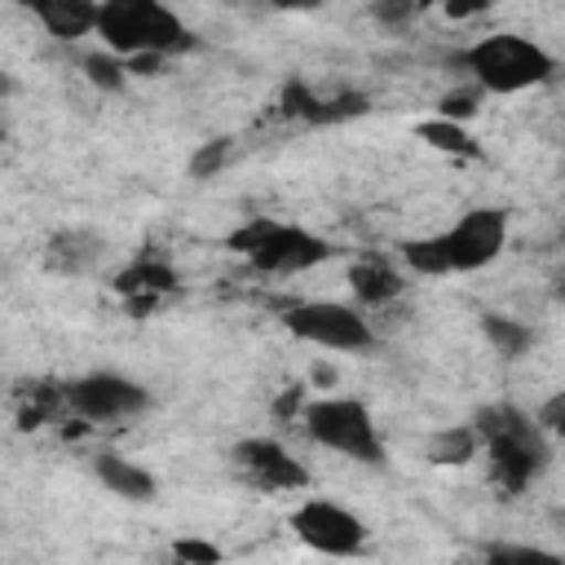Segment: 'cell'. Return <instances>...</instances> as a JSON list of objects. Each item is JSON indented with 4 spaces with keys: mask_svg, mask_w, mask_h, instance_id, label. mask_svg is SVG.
I'll list each match as a JSON object with an SVG mask.
<instances>
[{
    "mask_svg": "<svg viewBox=\"0 0 565 565\" xmlns=\"http://www.w3.org/2000/svg\"><path fill=\"white\" fill-rule=\"evenodd\" d=\"M508 243V216L499 207L463 212L446 234L402 243V260L415 274H472L490 265Z\"/></svg>",
    "mask_w": 565,
    "mask_h": 565,
    "instance_id": "6da1fadb",
    "label": "cell"
},
{
    "mask_svg": "<svg viewBox=\"0 0 565 565\" xmlns=\"http://www.w3.org/2000/svg\"><path fill=\"white\" fill-rule=\"evenodd\" d=\"M472 424H477V433H481V441L490 450V477L508 494L525 490L543 472V463H547V433L539 428V419H530L516 406L499 402V406H481L472 415Z\"/></svg>",
    "mask_w": 565,
    "mask_h": 565,
    "instance_id": "7a4b0ae2",
    "label": "cell"
},
{
    "mask_svg": "<svg viewBox=\"0 0 565 565\" xmlns=\"http://www.w3.org/2000/svg\"><path fill=\"white\" fill-rule=\"evenodd\" d=\"M97 35L110 53L137 57V53H190L199 40L194 31L163 4V0H102Z\"/></svg>",
    "mask_w": 565,
    "mask_h": 565,
    "instance_id": "3957f363",
    "label": "cell"
},
{
    "mask_svg": "<svg viewBox=\"0 0 565 565\" xmlns=\"http://www.w3.org/2000/svg\"><path fill=\"white\" fill-rule=\"evenodd\" d=\"M472 84H481L486 93L494 97H512V93H525L543 79H552L556 62L543 44H534L530 35H512V31H494V35H481L477 44H468L459 57H455Z\"/></svg>",
    "mask_w": 565,
    "mask_h": 565,
    "instance_id": "277c9868",
    "label": "cell"
},
{
    "mask_svg": "<svg viewBox=\"0 0 565 565\" xmlns=\"http://www.w3.org/2000/svg\"><path fill=\"white\" fill-rule=\"evenodd\" d=\"M230 252L247 256L252 269L260 274H305L322 260L335 256V247L318 234H309L305 225H291V221H274V216H252L247 225H238L230 234Z\"/></svg>",
    "mask_w": 565,
    "mask_h": 565,
    "instance_id": "5b68a950",
    "label": "cell"
},
{
    "mask_svg": "<svg viewBox=\"0 0 565 565\" xmlns=\"http://www.w3.org/2000/svg\"><path fill=\"white\" fill-rule=\"evenodd\" d=\"M300 424L318 446H327L335 455H349V459L371 463V468L384 463L380 428L358 397H313V402H305Z\"/></svg>",
    "mask_w": 565,
    "mask_h": 565,
    "instance_id": "8992f818",
    "label": "cell"
},
{
    "mask_svg": "<svg viewBox=\"0 0 565 565\" xmlns=\"http://www.w3.org/2000/svg\"><path fill=\"white\" fill-rule=\"evenodd\" d=\"M282 327L296 340H305V344L340 349V353H366L375 344L371 322L353 305H340V300H300V305H287L282 309Z\"/></svg>",
    "mask_w": 565,
    "mask_h": 565,
    "instance_id": "52a82bcc",
    "label": "cell"
},
{
    "mask_svg": "<svg viewBox=\"0 0 565 565\" xmlns=\"http://www.w3.org/2000/svg\"><path fill=\"white\" fill-rule=\"evenodd\" d=\"M291 530L305 547L322 552V556H353L366 543V525L362 516H353L349 508L331 503V499H305L291 512Z\"/></svg>",
    "mask_w": 565,
    "mask_h": 565,
    "instance_id": "ba28073f",
    "label": "cell"
},
{
    "mask_svg": "<svg viewBox=\"0 0 565 565\" xmlns=\"http://www.w3.org/2000/svg\"><path fill=\"white\" fill-rule=\"evenodd\" d=\"M141 406H146V388L115 371H93V375H79L66 384V411L79 419H93V424L137 415Z\"/></svg>",
    "mask_w": 565,
    "mask_h": 565,
    "instance_id": "9c48e42d",
    "label": "cell"
},
{
    "mask_svg": "<svg viewBox=\"0 0 565 565\" xmlns=\"http://www.w3.org/2000/svg\"><path fill=\"white\" fill-rule=\"evenodd\" d=\"M234 463L260 486V490H305L309 486V472L305 463L274 437H247L234 446Z\"/></svg>",
    "mask_w": 565,
    "mask_h": 565,
    "instance_id": "30bf717a",
    "label": "cell"
},
{
    "mask_svg": "<svg viewBox=\"0 0 565 565\" xmlns=\"http://www.w3.org/2000/svg\"><path fill=\"white\" fill-rule=\"evenodd\" d=\"M115 291L128 300V313H150L159 296L181 291V278H177V269L168 260L141 256V260H132L128 269L115 274Z\"/></svg>",
    "mask_w": 565,
    "mask_h": 565,
    "instance_id": "8fae6325",
    "label": "cell"
},
{
    "mask_svg": "<svg viewBox=\"0 0 565 565\" xmlns=\"http://www.w3.org/2000/svg\"><path fill=\"white\" fill-rule=\"evenodd\" d=\"M53 40H79L97 31L102 0H18Z\"/></svg>",
    "mask_w": 565,
    "mask_h": 565,
    "instance_id": "7c38bea8",
    "label": "cell"
},
{
    "mask_svg": "<svg viewBox=\"0 0 565 565\" xmlns=\"http://www.w3.org/2000/svg\"><path fill=\"white\" fill-rule=\"evenodd\" d=\"M349 287H353V296L362 305H388V300L402 296L406 282H402V274L384 256H362V260L349 265Z\"/></svg>",
    "mask_w": 565,
    "mask_h": 565,
    "instance_id": "4fadbf2b",
    "label": "cell"
},
{
    "mask_svg": "<svg viewBox=\"0 0 565 565\" xmlns=\"http://www.w3.org/2000/svg\"><path fill=\"white\" fill-rule=\"evenodd\" d=\"M93 472H97V481L110 490V494H119V499H154V477L141 468V463H132V459H124V455H97L93 459Z\"/></svg>",
    "mask_w": 565,
    "mask_h": 565,
    "instance_id": "5bb4252c",
    "label": "cell"
},
{
    "mask_svg": "<svg viewBox=\"0 0 565 565\" xmlns=\"http://www.w3.org/2000/svg\"><path fill=\"white\" fill-rule=\"evenodd\" d=\"M419 141L424 146H433V150H441V154H450V159H481L486 150H481V141L459 124V119H428V124H419Z\"/></svg>",
    "mask_w": 565,
    "mask_h": 565,
    "instance_id": "9a60e30c",
    "label": "cell"
},
{
    "mask_svg": "<svg viewBox=\"0 0 565 565\" xmlns=\"http://www.w3.org/2000/svg\"><path fill=\"white\" fill-rule=\"evenodd\" d=\"M481 446H486V441H481L477 424H450V428L433 433V441H428V459H433V463H468Z\"/></svg>",
    "mask_w": 565,
    "mask_h": 565,
    "instance_id": "2e32d148",
    "label": "cell"
},
{
    "mask_svg": "<svg viewBox=\"0 0 565 565\" xmlns=\"http://www.w3.org/2000/svg\"><path fill=\"white\" fill-rule=\"evenodd\" d=\"M481 331L490 335V344L503 353V358H521L525 349H530V327H521L516 318H503V313H486L481 318Z\"/></svg>",
    "mask_w": 565,
    "mask_h": 565,
    "instance_id": "e0dca14e",
    "label": "cell"
},
{
    "mask_svg": "<svg viewBox=\"0 0 565 565\" xmlns=\"http://www.w3.org/2000/svg\"><path fill=\"white\" fill-rule=\"evenodd\" d=\"M84 75H88V84H97V88H106V93H119L124 88V79H128V62L119 57V53H88L84 57Z\"/></svg>",
    "mask_w": 565,
    "mask_h": 565,
    "instance_id": "ac0fdd59",
    "label": "cell"
},
{
    "mask_svg": "<svg viewBox=\"0 0 565 565\" xmlns=\"http://www.w3.org/2000/svg\"><path fill=\"white\" fill-rule=\"evenodd\" d=\"M366 110V97L362 93H340V97H313V106L305 110L309 124H340V119H353Z\"/></svg>",
    "mask_w": 565,
    "mask_h": 565,
    "instance_id": "d6986e66",
    "label": "cell"
},
{
    "mask_svg": "<svg viewBox=\"0 0 565 565\" xmlns=\"http://www.w3.org/2000/svg\"><path fill=\"white\" fill-rule=\"evenodd\" d=\"M84 243V234H57L53 243H49V265H57V269H79L88 256H93V247H79Z\"/></svg>",
    "mask_w": 565,
    "mask_h": 565,
    "instance_id": "ffe728a7",
    "label": "cell"
},
{
    "mask_svg": "<svg viewBox=\"0 0 565 565\" xmlns=\"http://www.w3.org/2000/svg\"><path fill=\"white\" fill-rule=\"evenodd\" d=\"M481 93H486L481 84H477V88H455V93H446V97L437 102V115H441V119H459V124H463V119H472V115H477Z\"/></svg>",
    "mask_w": 565,
    "mask_h": 565,
    "instance_id": "44dd1931",
    "label": "cell"
},
{
    "mask_svg": "<svg viewBox=\"0 0 565 565\" xmlns=\"http://www.w3.org/2000/svg\"><path fill=\"white\" fill-rule=\"evenodd\" d=\"M230 159V137H221V141H207L194 159H190V177H212V172H221V163Z\"/></svg>",
    "mask_w": 565,
    "mask_h": 565,
    "instance_id": "7402d4cb",
    "label": "cell"
},
{
    "mask_svg": "<svg viewBox=\"0 0 565 565\" xmlns=\"http://www.w3.org/2000/svg\"><path fill=\"white\" fill-rule=\"evenodd\" d=\"M415 9H419V0H375V4H371V13H375L384 26H402V22H411Z\"/></svg>",
    "mask_w": 565,
    "mask_h": 565,
    "instance_id": "603a6c76",
    "label": "cell"
},
{
    "mask_svg": "<svg viewBox=\"0 0 565 565\" xmlns=\"http://www.w3.org/2000/svg\"><path fill=\"white\" fill-rule=\"evenodd\" d=\"M172 556H177V561L216 565V561H221V547H212V543H199V539H177V543H172Z\"/></svg>",
    "mask_w": 565,
    "mask_h": 565,
    "instance_id": "cb8c5ba5",
    "label": "cell"
},
{
    "mask_svg": "<svg viewBox=\"0 0 565 565\" xmlns=\"http://www.w3.org/2000/svg\"><path fill=\"white\" fill-rule=\"evenodd\" d=\"M539 428L543 433H552V437H565V393H556V397H547L543 406H539Z\"/></svg>",
    "mask_w": 565,
    "mask_h": 565,
    "instance_id": "d4e9b609",
    "label": "cell"
},
{
    "mask_svg": "<svg viewBox=\"0 0 565 565\" xmlns=\"http://www.w3.org/2000/svg\"><path fill=\"white\" fill-rule=\"evenodd\" d=\"M494 0H446L441 9H446V18H455V22H468V18H477V13H486Z\"/></svg>",
    "mask_w": 565,
    "mask_h": 565,
    "instance_id": "484cf974",
    "label": "cell"
},
{
    "mask_svg": "<svg viewBox=\"0 0 565 565\" xmlns=\"http://www.w3.org/2000/svg\"><path fill=\"white\" fill-rule=\"evenodd\" d=\"M490 561H552V556L534 547H490Z\"/></svg>",
    "mask_w": 565,
    "mask_h": 565,
    "instance_id": "4316f807",
    "label": "cell"
},
{
    "mask_svg": "<svg viewBox=\"0 0 565 565\" xmlns=\"http://www.w3.org/2000/svg\"><path fill=\"white\" fill-rule=\"evenodd\" d=\"M300 411H305V393H300V388H291L287 397L274 402V415H278V419H291V415H300Z\"/></svg>",
    "mask_w": 565,
    "mask_h": 565,
    "instance_id": "83f0119b",
    "label": "cell"
},
{
    "mask_svg": "<svg viewBox=\"0 0 565 565\" xmlns=\"http://www.w3.org/2000/svg\"><path fill=\"white\" fill-rule=\"evenodd\" d=\"M274 9H318L322 0H269Z\"/></svg>",
    "mask_w": 565,
    "mask_h": 565,
    "instance_id": "f1b7e54d",
    "label": "cell"
},
{
    "mask_svg": "<svg viewBox=\"0 0 565 565\" xmlns=\"http://www.w3.org/2000/svg\"><path fill=\"white\" fill-rule=\"evenodd\" d=\"M313 380H322V384H327V380H335V371H331V366H313Z\"/></svg>",
    "mask_w": 565,
    "mask_h": 565,
    "instance_id": "f546056e",
    "label": "cell"
},
{
    "mask_svg": "<svg viewBox=\"0 0 565 565\" xmlns=\"http://www.w3.org/2000/svg\"><path fill=\"white\" fill-rule=\"evenodd\" d=\"M556 296H561V300H565V274H561V278H556Z\"/></svg>",
    "mask_w": 565,
    "mask_h": 565,
    "instance_id": "4dcf8cb0",
    "label": "cell"
},
{
    "mask_svg": "<svg viewBox=\"0 0 565 565\" xmlns=\"http://www.w3.org/2000/svg\"><path fill=\"white\" fill-rule=\"evenodd\" d=\"M428 4H446V0H419V9H428Z\"/></svg>",
    "mask_w": 565,
    "mask_h": 565,
    "instance_id": "1f68e13d",
    "label": "cell"
},
{
    "mask_svg": "<svg viewBox=\"0 0 565 565\" xmlns=\"http://www.w3.org/2000/svg\"><path fill=\"white\" fill-rule=\"evenodd\" d=\"M561 525H565V512H561Z\"/></svg>",
    "mask_w": 565,
    "mask_h": 565,
    "instance_id": "d6a6232c",
    "label": "cell"
}]
</instances>
